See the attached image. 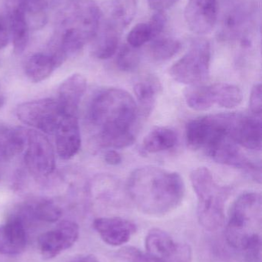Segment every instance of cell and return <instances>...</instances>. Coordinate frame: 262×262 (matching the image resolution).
Returning <instances> with one entry per match:
<instances>
[{"instance_id": "cell-1", "label": "cell", "mask_w": 262, "mask_h": 262, "mask_svg": "<svg viewBox=\"0 0 262 262\" xmlns=\"http://www.w3.org/2000/svg\"><path fill=\"white\" fill-rule=\"evenodd\" d=\"M138 107L132 95L110 88L98 92L91 102L89 118L96 128L102 147L123 149L133 144Z\"/></svg>"}, {"instance_id": "cell-2", "label": "cell", "mask_w": 262, "mask_h": 262, "mask_svg": "<svg viewBox=\"0 0 262 262\" xmlns=\"http://www.w3.org/2000/svg\"><path fill=\"white\" fill-rule=\"evenodd\" d=\"M127 191L141 212L160 216L169 213L181 204L186 186L177 172L146 166L132 172L128 180Z\"/></svg>"}, {"instance_id": "cell-3", "label": "cell", "mask_w": 262, "mask_h": 262, "mask_svg": "<svg viewBox=\"0 0 262 262\" xmlns=\"http://www.w3.org/2000/svg\"><path fill=\"white\" fill-rule=\"evenodd\" d=\"M101 23V10L93 0H69L62 12L49 53L57 68L92 41Z\"/></svg>"}, {"instance_id": "cell-4", "label": "cell", "mask_w": 262, "mask_h": 262, "mask_svg": "<svg viewBox=\"0 0 262 262\" xmlns=\"http://www.w3.org/2000/svg\"><path fill=\"white\" fill-rule=\"evenodd\" d=\"M261 196L257 192L240 195L232 205L226 228V238L233 249L244 252L248 262L261 259Z\"/></svg>"}, {"instance_id": "cell-5", "label": "cell", "mask_w": 262, "mask_h": 262, "mask_svg": "<svg viewBox=\"0 0 262 262\" xmlns=\"http://www.w3.org/2000/svg\"><path fill=\"white\" fill-rule=\"evenodd\" d=\"M190 178L198 200L197 215L200 225L210 232L218 230L225 223V206L231 188L218 184L206 167L194 169Z\"/></svg>"}, {"instance_id": "cell-6", "label": "cell", "mask_w": 262, "mask_h": 262, "mask_svg": "<svg viewBox=\"0 0 262 262\" xmlns=\"http://www.w3.org/2000/svg\"><path fill=\"white\" fill-rule=\"evenodd\" d=\"M212 50L209 41L198 38L188 52L171 67L169 73L175 81L195 85L204 82L209 76Z\"/></svg>"}, {"instance_id": "cell-7", "label": "cell", "mask_w": 262, "mask_h": 262, "mask_svg": "<svg viewBox=\"0 0 262 262\" xmlns=\"http://www.w3.org/2000/svg\"><path fill=\"white\" fill-rule=\"evenodd\" d=\"M17 118L23 124L43 134H53L63 117L58 101L46 98L28 101L18 105Z\"/></svg>"}, {"instance_id": "cell-8", "label": "cell", "mask_w": 262, "mask_h": 262, "mask_svg": "<svg viewBox=\"0 0 262 262\" xmlns=\"http://www.w3.org/2000/svg\"><path fill=\"white\" fill-rule=\"evenodd\" d=\"M24 160L31 174L37 178L49 177L55 170L54 148L43 133L36 130L26 131Z\"/></svg>"}, {"instance_id": "cell-9", "label": "cell", "mask_w": 262, "mask_h": 262, "mask_svg": "<svg viewBox=\"0 0 262 262\" xmlns=\"http://www.w3.org/2000/svg\"><path fill=\"white\" fill-rule=\"evenodd\" d=\"M148 253L165 262H192V251L186 243L174 240L167 232L152 229L146 237Z\"/></svg>"}, {"instance_id": "cell-10", "label": "cell", "mask_w": 262, "mask_h": 262, "mask_svg": "<svg viewBox=\"0 0 262 262\" xmlns=\"http://www.w3.org/2000/svg\"><path fill=\"white\" fill-rule=\"evenodd\" d=\"M79 228L72 221H63L56 227L42 234L38 239L40 254L45 259H52L72 247L78 239Z\"/></svg>"}, {"instance_id": "cell-11", "label": "cell", "mask_w": 262, "mask_h": 262, "mask_svg": "<svg viewBox=\"0 0 262 262\" xmlns=\"http://www.w3.org/2000/svg\"><path fill=\"white\" fill-rule=\"evenodd\" d=\"M189 29L198 35L210 33L218 18V0H189L184 12Z\"/></svg>"}, {"instance_id": "cell-12", "label": "cell", "mask_w": 262, "mask_h": 262, "mask_svg": "<svg viewBox=\"0 0 262 262\" xmlns=\"http://www.w3.org/2000/svg\"><path fill=\"white\" fill-rule=\"evenodd\" d=\"M261 116L233 113L230 137L238 145L249 149L261 150L262 124Z\"/></svg>"}, {"instance_id": "cell-13", "label": "cell", "mask_w": 262, "mask_h": 262, "mask_svg": "<svg viewBox=\"0 0 262 262\" xmlns=\"http://www.w3.org/2000/svg\"><path fill=\"white\" fill-rule=\"evenodd\" d=\"M93 227L104 243L115 247L127 243L137 231L135 223L118 217L96 219Z\"/></svg>"}, {"instance_id": "cell-14", "label": "cell", "mask_w": 262, "mask_h": 262, "mask_svg": "<svg viewBox=\"0 0 262 262\" xmlns=\"http://www.w3.org/2000/svg\"><path fill=\"white\" fill-rule=\"evenodd\" d=\"M55 134L57 152L62 159L69 160L78 154L82 138L77 117L63 115Z\"/></svg>"}, {"instance_id": "cell-15", "label": "cell", "mask_w": 262, "mask_h": 262, "mask_svg": "<svg viewBox=\"0 0 262 262\" xmlns=\"http://www.w3.org/2000/svg\"><path fill=\"white\" fill-rule=\"evenodd\" d=\"M87 88L86 78L81 74L75 73L68 77L58 89L59 104L63 115L77 117L78 107Z\"/></svg>"}, {"instance_id": "cell-16", "label": "cell", "mask_w": 262, "mask_h": 262, "mask_svg": "<svg viewBox=\"0 0 262 262\" xmlns=\"http://www.w3.org/2000/svg\"><path fill=\"white\" fill-rule=\"evenodd\" d=\"M26 244V226L19 216L13 215L4 225L0 226V254L19 255L24 252Z\"/></svg>"}, {"instance_id": "cell-17", "label": "cell", "mask_w": 262, "mask_h": 262, "mask_svg": "<svg viewBox=\"0 0 262 262\" xmlns=\"http://www.w3.org/2000/svg\"><path fill=\"white\" fill-rule=\"evenodd\" d=\"M47 0H7L6 11L24 15L29 29H38L46 23Z\"/></svg>"}, {"instance_id": "cell-18", "label": "cell", "mask_w": 262, "mask_h": 262, "mask_svg": "<svg viewBox=\"0 0 262 262\" xmlns=\"http://www.w3.org/2000/svg\"><path fill=\"white\" fill-rule=\"evenodd\" d=\"M122 32L108 21H102L96 35L92 39V53L98 59L112 58L119 47Z\"/></svg>"}, {"instance_id": "cell-19", "label": "cell", "mask_w": 262, "mask_h": 262, "mask_svg": "<svg viewBox=\"0 0 262 262\" xmlns=\"http://www.w3.org/2000/svg\"><path fill=\"white\" fill-rule=\"evenodd\" d=\"M161 90V83L153 75L143 77L135 83L134 92L138 102V112L143 116H149L152 113L157 95Z\"/></svg>"}, {"instance_id": "cell-20", "label": "cell", "mask_w": 262, "mask_h": 262, "mask_svg": "<svg viewBox=\"0 0 262 262\" xmlns=\"http://www.w3.org/2000/svg\"><path fill=\"white\" fill-rule=\"evenodd\" d=\"M26 132L0 124V162L12 160L19 154L26 146Z\"/></svg>"}, {"instance_id": "cell-21", "label": "cell", "mask_w": 262, "mask_h": 262, "mask_svg": "<svg viewBox=\"0 0 262 262\" xmlns=\"http://www.w3.org/2000/svg\"><path fill=\"white\" fill-rule=\"evenodd\" d=\"M177 142L178 136L175 131L168 127H156L143 139V149L149 154H156L172 149Z\"/></svg>"}, {"instance_id": "cell-22", "label": "cell", "mask_w": 262, "mask_h": 262, "mask_svg": "<svg viewBox=\"0 0 262 262\" xmlns=\"http://www.w3.org/2000/svg\"><path fill=\"white\" fill-rule=\"evenodd\" d=\"M56 68L53 58L49 53H36L28 58L25 72L31 81L38 83L49 78Z\"/></svg>"}, {"instance_id": "cell-23", "label": "cell", "mask_w": 262, "mask_h": 262, "mask_svg": "<svg viewBox=\"0 0 262 262\" xmlns=\"http://www.w3.org/2000/svg\"><path fill=\"white\" fill-rule=\"evenodd\" d=\"M136 12L137 0H113L106 21L122 32L133 21Z\"/></svg>"}, {"instance_id": "cell-24", "label": "cell", "mask_w": 262, "mask_h": 262, "mask_svg": "<svg viewBox=\"0 0 262 262\" xmlns=\"http://www.w3.org/2000/svg\"><path fill=\"white\" fill-rule=\"evenodd\" d=\"M210 87L214 104L220 107L232 109L238 107L243 101V92L235 84L217 83Z\"/></svg>"}, {"instance_id": "cell-25", "label": "cell", "mask_w": 262, "mask_h": 262, "mask_svg": "<svg viewBox=\"0 0 262 262\" xmlns=\"http://www.w3.org/2000/svg\"><path fill=\"white\" fill-rule=\"evenodd\" d=\"M186 104L197 112L209 110L214 105L210 85H189L184 92Z\"/></svg>"}, {"instance_id": "cell-26", "label": "cell", "mask_w": 262, "mask_h": 262, "mask_svg": "<svg viewBox=\"0 0 262 262\" xmlns=\"http://www.w3.org/2000/svg\"><path fill=\"white\" fill-rule=\"evenodd\" d=\"M23 215L46 223H55L59 220L62 210L58 206L49 200H41L27 205L23 209Z\"/></svg>"}, {"instance_id": "cell-27", "label": "cell", "mask_w": 262, "mask_h": 262, "mask_svg": "<svg viewBox=\"0 0 262 262\" xmlns=\"http://www.w3.org/2000/svg\"><path fill=\"white\" fill-rule=\"evenodd\" d=\"M182 48L179 41L169 37H157L151 41L149 52L155 61H163L175 56Z\"/></svg>"}, {"instance_id": "cell-28", "label": "cell", "mask_w": 262, "mask_h": 262, "mask_svg": "<svg viewBox=\"0 0 262 262\" xmlns=\"http://www.w3.org/2000/svg\"><path fill=\"white\" fill-rule=\"evenodd\" d=\"M246 21V14L241 8H233L226 12L223 18V36H236L241 30V28L244 26Z\"/></svg>"}, {"instance_id": "cell-29", "label": "cell", "mask_w": 262, "mask_h": 262, "mask_svg": "<svg viewBox=\"0 0 262 262\" xmlns=\"http://www.w3.org/2000/svg\"><path fill=\"white\" fill-rule=\"evenodd\" d=\"M138 49L124 45L118 50L116 58V66L123 72H133L139 66L140 53Z\"/></svg>"}, {"instance_id": "cell-30", "label": "cell", "mask_w": 262, "mask_h": 262, "mask_svg": "<svg viewBox=\"0 0 262 262\" xmlns=\"http://www.w3.org/2000/svg\"><path fill=\"white\" fill-rule=\"evenodd\" d=\"M150 25L148 23H141L134 26L128 34V44L135 49H139L149 41L155 39Z\"/></svg>"}, {"instance_id": "cell-31", "label": "cell", "mask_w": 262, "mask_h": 262, "mask_svg": "<svg viewBox=\"0 0 262 262\" xmlns=\"http://www.w3.org/2000/svg\"><path fill=\"white\" fill-rule=\"evenodd\" d=\"M251 112L255 115L261 116L262 112V87L261 84H257L252 88L251 92L250 102Z\"/></svg>"}, {"instance_id": "cell-32", "label": "cell", "mask_w": 262, "mask_h": 262, "mask_svg": "<svg viewBox=\"0 0 262 262\" xmlns=\"http://www.w3.org/2000/svg\"><path fill=\"white\" fill-rule=\"evenodd\" d=\"M148 23L150 25L155 38H157L164 31L167 23V17L163 12H155Z\"/></svg>"}, {"instance_id": "cell-33", "label": "cell", "mask_w": 262, "mask_h": 262, "mask_svg": "<svg viewBox=\"0 0 262 262\" xmlns=\"http://www.w3.org/2000/svg\"><path fill=\"white\" fill-rule=\"evenodd\" d=\"M131 262H165L149 253H143L134 249H127Z\"/></svg>"}, {"instance_id": "cell-34", "label": "cell", "mask_w": 262, "mask_h": 262, "mask_svg": "<svg viewBox=\"0 0 262 262\" xmlns=\"http://www.w3.org/2000/svg\"><path fill=\"white\" fill-rule=\"evenodd\" d=\"M178 0H148L151 9L155 12H163L170 9Z\"/></svg>"}, {"instance_id": "cell-35", "label": "cell", "mask_w": 262, "mask_h": 262, "mask_svg": "<svg viewBox=\"0 0 262 262\" xmlns=\"http://www.w3.org/2000/svg\"><path fill=\"white\" fill-rule=\"evenodd\" d=\"M9 38L10 35L7 21L0 15V49H4L7 46Z\"/></svg>"}, {"instance_id": "cell-36", "label": "cell", "mask_w": 262, "mask_h": 262, "mask_svg": "<svg viewBox=\"0 0 262 262\" xmlns=\"http://www.w3.org/2000/svg\"><path fill=\"white\" fill-rule=\"evenodd\" d=\"M105 161L112 166H117L122 163V157L119 152L115 149H110L105 154Z\"/></svg>"}, {"instance_id": "cell-37", "label": "cell", "mask_w": 262, "mask_h": 262, "mask_svg": "<svg viewBox=\"0 0 262 262\" xmlns=\"http://www.w3.org/2000/svg\"><path fill=\"white\" fill-rule=\"evenodd\" d=\"M69 262H100L96 257L92 255H82L72 258Z\"/></svg>"}, {"instance_id": "cell-38", "label": "cell", "mask_w": 262, "mask_h": 262, "mask_svg": "<svg viewBox=\"0 0 262 262\" xmlns=\"http://www.w3.org/2000/svg\"><path fill=\"white\" fill-rule=\"evenodd\" d=\"M4 95H3V91L0 89V107H3L4 104Z\"/></svg>"}]
</instances>
